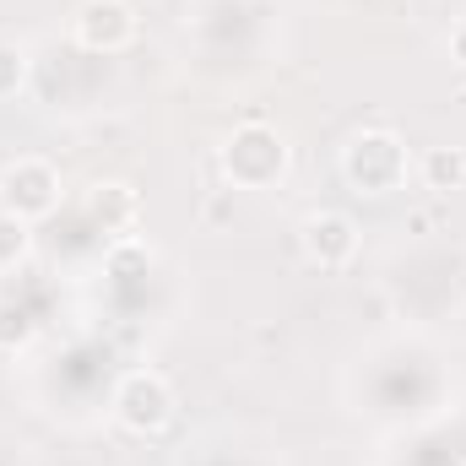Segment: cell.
<instances>
[{
	"label": "cell",
	"mask_w": 466,
	"mask_h": 466,
	"mask_svg": "<svg viewBox=\"0 0 466 466\" xmlns=\"http://www.w3.org/2000/svg\"><path fill=\"white\" fill-rule=\"evenodd\" d=\"M87 218L104 223V233H130L141 218V196L125 179H93L87 185Z\"/></svg>",
	"instance_id": "cell-7"
},
{
	"label": "cell",
	"mask_w": 466,
	"mask_h": 466,
	"mask_svg": "<svg viewBox=\"0 0 466 466\" xmlns=\"http://www.w3.org/2000/svg\"><path fill=\"white\" fill-rule=\"evenodd\" d=\"M451 60L466 71V16H456V27H451Z\"/></svg>",
	"instance_id": "cell-13"
},
{
	"label": "cell",
	"mask_w": 466,
	"mask_h": 466,
	"mask_svg": "<svg viewBox=\"0 0 466 466\" xmlns=\"http://www.w3.org/2000/svg\"><path fill=\"white\" fill-rule=\"evenodd\" d=\"M342 179L369 201L396 196L407 185V141L396 130H358L342 147Z\"/></svg>",
	"instance_id": "cell-2"
},
{
	"label": "cell",
	"mask_w": 466,
	"mask_h": 466,
	"mask_svg": "<svg viewBox=\"0 0 466 466\" xmlns=\"http://www.w3.org/2000/svg\"><path fill=\"white\" fill-rule=\"evenodd\" d=\"M299 255L309 266H320V271H342V266H352V255H358V223H352L348 212H337V207L309 212L299 223Z\"/></svg>",
	"instance_id": "cell-6"
},
{
	"label": "cell",
	"mask_w": 466,
	"mask_h": 466,
	"mask_svg": "<svg viewBox=\"0 0 466 466\" xmlns=\"http://www.w3.org/2000/svg\"><path fill=\"white\" fill-rule=\"evenodd\" d=\"M418 179L429 190H461L466 185V147H429L418 157Z\"/></svg>",
	"instance_id": "cell-8"
},
{
	"label": "cell",
	"mask_w": 466,
	"mask_h": 466,
	"mask_svg": "<svg viewBox=\"0 0 466 466\" xmlns=\"http://www.w3.org/2000/svg\"><path fill=\"white\" fill-rule=\"evenodd\" d=\"M71 38L87 55H119L136 44V11L130 0H82L71 11Z\"/></svg>",
	"instance_id": "cell-5"
},
{
	"label": "cell",
	"mask_w": 466,
	"mask_h": 466,
	"mask_svg": "<svg viewBox=\"0 0 466 466\" xmlns=\"http://www.w3.org/2000/svg\"><path fill=\"white\" fill-rule=\"evenodd\" d=\"M33 342V320L22 315V309H11V304H0V352H16Z\"/></svg>",
	"instance_id": "cell-11"
},
{
	"label": "cell",
	"mask_w": 466,
	"mask_h": 466,
	"mask_svg": "<svg viewBox=\"0 0 466 466\" xmlns=\"http://www.w3.org/2000/svg\"><path fill=\"white\" fill-rule=\"evenodd\" d=\"M27 255H33V223L0 212V271H16Z\"/></svg>",
	"instance_id": "cell-9"
},
{
	"label": "cell",
	"mask_w": 466,
	"mask_h": 466,
	"mask_svg": "<svg viewBox=\"0 0 466 466\" xmlns=\"http://www.w3.org/2000/svg\"><path fill=\"white\" fill-rule=\"evenodd\" d=\"M60 207V168L49 157H16L0 168V212L22 218V223H38Z\"/></svg>",
	"instance_id": "cell-4"
},
{
	"label": "cell",
	"mask_w": 466,
	"mask_h": 466,
	"mask_svg": "<svg viewBox=\"0 0 466 466\" xmlns=\"http://www.w3.org/2000/svg\"><path fill=\"white\" fill-rule=\"evenodd\" d=\"M27 71H33L27 66V49L22 44H0V104L27 87Z\"/></svg>",
	"instance_id": "cell-10"
},
{
	"label": "cell",
	"mask_w": 466,
	"mask_h": 466,
	"mask_svg": "<svg viewBox=\"0 0 466 466\" xmlns=\"http://www.w3.org/2000/svg\"><path fill=\"white\" fill-rule=\"evenodd\" d=\"M147 260H152V249H147V244H136V238H125V244H115V249H109V271H115V277L147 271Z\"/></svg>",
	"instance_id": "cell-12"
},
{
	"label": "cell",
	"mask_w": 466,
	"mask_h": 466,
	"mask_svg": "<svg viewBox=\"0 0 466 466\" xmlns=\"http://www.w3.org/2000/svg\"><path fill=\"white\" fill-rule=\"evenodd\" d=\"M288 163H293V147L266 119L238 125L228 141H223V174H228L233 190H271V185L288 179Z\"/></svg>",
	"instance_id": "cell-1"
},
{
	"label": "cell",
	"mask_w": 466,
	"mask_h": 466,
	"mask_svg": "<svg viewBox=\"0 0 466 466\" xmlns=\"http://www.w3.org/2000/svg\"><path fill=\"white\" fill-rule=\"evenodd\" d=\"M174 412H179V396H174L168 374H157V369H130V374L119 380L115 423L125 429V434H136V440H157V434L174 423Z\"/></svg>",
	"instance_id": "cell-3"
}]
</instances>
